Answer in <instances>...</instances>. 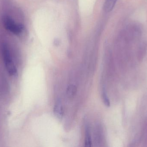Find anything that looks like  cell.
Wrapping results in <instances>:
<instances>
[{
    "label": "cell",
    "mask_w": 147,
    "mask_h": 147,
    "mask_svg": "<svg viewBox=\"0 0 147 147\" xmlns=\"http://www.w3.org/2000/svg\"><path fill=\"white\" fill-rule=\"evenodd\" d=\"M77 89L75 85L71 84L67 87L66 89V96L69 99H72L76 95Z\"/></svg>",
    "instance_id": "5"
},
{
    "label": "cell",
    "mask_w": 147,
    "mask_h": 147,
    "mask_svg": "<svg viewBox=\"0 0 147 147\" xmlns=\"http://www.w3.org/2000/svg\"><path fill=\"white\" fill-rule=\"evenodd\" d=\"M102 98L104 103L105 104V106L107 107H109L110 106V102L105 88H104L102 90Z\"/></svg>",
    "instance_id": "7"
},
{
    "label": "cell",
    "mask_w": 147,
    "mask_h": 147,
    "mask_svg": "<svg viewBox=\"0 0 147 147\" xmlns=\"http://www.w3.org/2000/svg\"><path fill=\"white\" fill-rule=\"evenodd\" d=\"M54 114L57 118L61 119L63 115V108L61 100H58L55 103L53 109Z\"/></svg>",
    "instance_id": "3"
},
{
    "label": "cell",
    "mask_w": 147,
    "mask_h": 147,
    "mask_svg": "<svg viewBox=\"0 0 147 147\" xmlns=\"http://www.w3.org/2000/svg\"><path fill=\"white\" fill-rule=\"evenodd\" d=\"M1 53L4 65L8 73L10 76H16L17 72V68L7 43L2 44Z\"/></svg>",
    "instance_id": "1"
},
{
    "label": "cell",
    "mask_w": 147,
    "mask_h": 147,
    "mask_svg": "<svg viewBox=\"0 0 147 147\" xmlns=\"http://www.w3.org/2000/svg\"><path fill=\"white\" fill-rule=\"evenodd\" d=\"M85 146L91 147L92 146V140L91 135L90 126L86 124L85 127Z\"/></svg>",
    "instance_id": "4"
},
{
    "label": "cell",
    "mask_w": 147,
    "mask_h": 147,
    "mask_svg": "<svg viewBox=\"0 0 147 147\" xmlns=\"http://www.w3.org/2000/svg\"><path fill=\"white\" fill-rule=\"evenodd\" d=\"M117 0H105L104 8L105 12H109L114 8Z\"/></svg>",
    "instance_id": "6"
},
{
    "label": "cell",
    "mask_w": 147,
    "mask_h": 147,
    "mask_svg": "<svg viewBox=\"0 0 147 147\" xmlns=\"http://www.w3.org/2000/svg\"><path fill=\"white\" fill-rule=\"evenodd\" d=\"M3 23L5 29L16 36H20L25 31V27L22 24L16 22L8 15H4L2 17Z\"/></svg>",
    "instance_id": "2"
}]
</instances>
